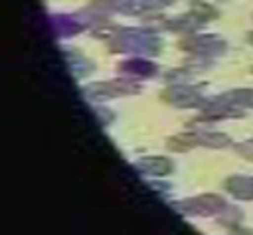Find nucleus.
Returning a JSON list of instances; mask_svg holds the SVG:
<instances>
[{
    "label": "nucleus",
    "mask_w": 253,
    "mask_h": 235,
    "mask_svg": "<svg viewBox=\"0 0 253 235\" xmlns=\"http://www.w3.org/2000/svg\"><path fill=\"white\" fill-rule=\"evenodd\" d=\"M227 189L240 200H251L253 197V180L251 178H231L227 182Z\"/></svg>",
    "instance_id": "nucleus-2"
},
{
    "label": "nucleus",
    "mask_w": 253,
    "mask_h": 235,
    "mask_svg": "<svg viewBox=\"0 0 253 235\" xmlns=\"http://www.w3.org/2000/svg\"><path fill=\"white\" fill-rule=\"evenodd\" d=\"M222 102H233V105H240V107H253V91L251 89L233 91V93H229V96H224Z\"/></svg>",
    "instance_id": "nucleus-3"
},
{
    "label": "nucleus",
    "mask_w": 253,
    "mask_h": 235,
    "mask_svg": "<svg viewBox=\"0 0 253 235\" xmlns=\"http://www.w3.org/2000/svg\"><path fill=\"white\" fill-rule=\"evenodd\" d=\"M198 13H202V16H215V9H211V7H207V4H200V7H198Z\"/></svg>",
    "instance_id": "nucleus-6"
},
{
    "label": "nucleus",
    "mask_w": 253,
    "mask_h": 235,
    "mask_svg": "<svg viewBox=\"0 0 253 235\" xmlns=\"http://www.w3.org/2000/svg\"><path fill=\"white\" fill-rule=\"evenodd\" d=\"M240 153H242L245 157H249V160H253V142L242 144V147H240Z\"/></svg>",
    "instance_id": "nucleus-5"
},
{
    "label": "nucleus",
    "mask_w": 253,
    "mask_h": 235,
    "mask_svg": "<svg viewBox=\"0 0 253 235\" xmlns=\"http://www.w3.org/2000/svg\"><path fill=\"white\" fill-rule=\"evenodd\" d=\"M249 42L253 44V34H249Z\"/></svg>",
    "instance_id": "nucleus-7"
},
{
    "label": "nucleus",
    "mask_w": 253,
    "mask_h": 235,
    "mask_svg": "<svg viewBox=\"0 0 253 235\" xmlns=\"http://www.w3.org/2000/svg\"><path fill=\"white\" fill-rule=\"evenodd\" d=\"M184 209L196 215H213V213H218L220 209H224V202L215 196H202V197H196L193 202H187Z\"/></svg>",
    "instance_id": "nucleus-1"
},
{
    "label": "nucleus",
    "mask_w": 253,
    "mask_h": 235,
    "mask_svg": "<svg viewBox=\"0 0 253 235\" xmlns=\"http://www.w3.org/2000/svg\"><path fill=\"white\" fill-rule=\"evenodd\" d=\"M200 142H205V144H209V147H227L229 144V138L227 135H222V133H209V135H200Z\"/></svg>",
    "instance_id": "nucleus-4"
}]
</instances>
